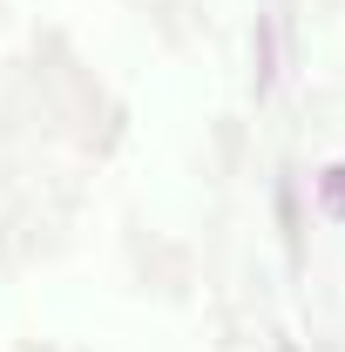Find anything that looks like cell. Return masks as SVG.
Listing matches in <instances>:
<instances>
[{"mask_svg": "<svg viewBox=\"0 0 345 352\" xmlns=\"http://www.w3.org/2000/svg\"><path fill=\"white\" fill-rule=\"evenodd\" d=\"M325 197H332V210L345 217V170H332V183H325Z\"/></svg>", "mask_w": 345, "mask_h": 352, "instance_id": "cell-1", "label": "cell"}]
</instances>
